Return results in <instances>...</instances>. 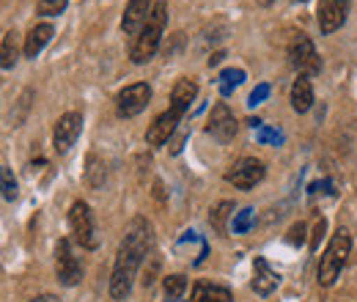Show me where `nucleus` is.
<instances>
[{
  "label": "nucleus",
  "instance_id": "1",
  "mask_svg": "<svg viewBox=\"0 0 357 302\" xmlns=\"http://www.w3.org/2000/svg\"><path fill=\"white\" fill-rule=\"evenodd\" d=\"M151 250V225L146 217H135L119 245L116 264H113V278H110V297L113 300H127L132 292L135 275L146 253Z\"/></svg>",
  "mask_w": 357,
  "mask_h": 302
},
{
  "label": "nucleus",
  "instance_id": "2",
  "mask_svg": "<svg viewBox=\"0 0 357 302\" xmlns=\"http://www.w3.org/2000/svg\"><path fill=\"white\" fill-rule=\"evenodd\" d=\"M195 96H198V83L190 80V77H181L176 86H174V93H171V107H168L165 113H160V116L154 119V124L149 127V132H146V143H149V146H162V143H168V137L176 132L181 116L187 113L190 102H195Z\"/></svg>",
  "mask_w": 357,
  "mask_h": 302
},
{
  "label": "nucleus",
  "instance_id": "3",
  "mask_svg": "<svg viewBox=\"0 0 357 302\" xmlns=\"http://www.w3.org/2000/svg\"><path fill=\"white\" fill-rule=\"evenodd\" d=\"M165 22H168V6L165 0H157L143 31L135 36L132 47H130V58L132 63H149L160 47V39H162V31H165Z\"/></svg>",
  "mask_w": 357,
  "mask_h": 302
},
{
  "label": "nucleus",
  "instance_id": "4",
  "mask_svg": "<svg viewBox=\"0 0 357 302\" xmlns=\"http://www.w3.org/2000/svg\"><path fill=\"white\" fill-rule=\"evenodd\" d=\"M349 250H352V236L347 228H338L324 250V256L319 261V269H316V280L319 286H333L344 269V264L349 259Z\"/></svg>",
  "mask_w": 357,
  "mask_h": 302
},
{
  "label": "nucleus",
  "instance_id": "5",
  "mask_svg": "<svg viewBox=\"0 0 357 302\" xmlns=\"http://www.w3.org/2000/svg\"><path fill=\"white\" fill-rule=\"evenodd\" d=\"M69 225L75 234V242L86 250H96L99 248V236H96V222H93V212L86 201H75L72 212H69Z\"/></svg>",
  "mask_w": 357,
  "mask_h": 302
},
{
  "label": "nucleus",
  "instance_id": "6",
  "mask_svg": "<svg viewBox=\"0 0 357 302\" xmlns=\"http://www.w3.org/2000/svg\"><path fill=\"white\" fill-rule=\"evenodd\" d=\"M264 163L261 160H256V157H242V160H236L228 171H225V181L228 184H234L236 190H253L261 179H264Z\"/></svg>",
  "mask_w": 357,
  "mask_h": 302
},
{
  "label": "nucleus",
  "instance_id": "7",
  "mask_svg": "<svg viewBox=\"0 0 357 302\" xmlns=\"http://www.w3.org/2000/svg\"><path fill=\"white\" fill-rule=\"evenodd\" d=\"M289 61H291V66L303 75V77H313V75H319L321 72V58H319V52H316V47L308 36H297L291 47H289Z\"/></svg>",
  "mask_w": 357,
  "mask_h": 302
},
{
  "label": "nucleus",
  "instance_id": "8",
  "mask_svg": "<svg viewBox=\"0 0 357 302\" xmlns=\"http://www.w3.org/2000/svg\"><path fill=\"white\" fill-rule=\"evenodd\" d=\"M55 275H58V283L63 286H77L83 280V266L75 259L69 239H58L55 245Z\"/></svg>",
  "mask_w": 357,
  "mask_h": 302
},
{
  "label": "nucleus",
  "instance_id": "9",
  "mask_svg": "<svg viewBox=\"0 0 357 302\" xmlns=\"http://www.w3.org/2000/svg\"><path fill=\"white\" fill-rule=\"evenodd\" d=\"M80 132H83V116L75 113V110H72V113H63V116L58 119L55 130H52V146H55V151H58V154H66V151L77 143Z\"/></svg>",
  "mask_w": 357,
  "mask_h": 302
},
{
  "label": "nucleus",
  "instance_id": "10",
  "mask_svg": "<svg viewBox=\"0 0 357 302\" xmlns=\"http://www.w3.org/2000/svg\"><path fill=\"white\" fill-rule=\"evenodd\" d=\"M149 99H151V86H149V83H135V86H127L119 91V96H116V110H119V116L132 119L140 110H146Z\"/></svg>",
  "mask_w": 357,
  "mask_h": 302
},
{
  "label": "nucleus",
  "instance_id": "11",
  "mask_svg": "<svg viewBox=\"0 0 357 302\" xmlns=\"http://www.w3.org/2000/svg\"><path fill=\"white\" fill-rule=\"evenodd\" d=\"M206 132H209L215 140H220V143H231V140H234V135H236V119H234V113L228 110L225 102H218V105L212 107Z\"/></svg>",
  "mask_w": 357,
  "mask_h": 302
},
{
  "label": "nucleus",
  "instance_id": "12",
  "mask_svg": "<svg viewBox=\"0 0 357 302\" xmlns=\"http://www.w3.org/2000/svg\"><path fill=\"white\" fill-rule=\"evenodd\" d=\"M347 6H349V0H319V31L324 36L327 33H335L344 25Z\"/></svg>",
  "mask_w": 357,
  "mask_h": 302
},
{
  "label": "nucleus",
  "instance_id": "13",
  "mask_svg": "<svg viewBox=\"0 0 357 302\" xmlns=\"http://www.w3.org/2000/svg\"><path fill=\"white\" fill-rule=\"evenodd\" d=\"M151 8H154L151 0H130L127 8H124V17H121V31H124L127 36H137V33L143 31V25H146Z\"/></svg>",
  "mask_w": 357,
  "mask_h": 302
},
{
  "label": "nucleus",
  "instance_id": "14",
  "mask_svg": "<svg viewBox=\"0 0 357 302\" xmlns=\"http://www.w3.org/2000/svg\"><path fill=\"white\" fill-rule=\"evenodd\" d=\"M278 283H280V275L269 266L267 259H256L253 261V292L259 294V297H267L272 294L275 289H278Z\"/></svg>",
  "mask_w": 357,
  "mask_h": 302
},
{
  "label": "nucleus",
  "instance_id": "15",
  "mask_svg": "<svg viewBox=\"0 0 357 302\" xmlns=\"http://www.w3.org/2000/svg\"><path fill=\"white\" fill-rule=\"evenodd\" d=\"M52 25L50 22H42V25H33L31 31H28V36H25V58H36L42 50H45V44L52 39Z\"/></svg>",
  "mask_w": 357,
  "mask_h": 302
},
{
  "label": "nucleus",
  "instance_id": "16",
  "mask_svg": "<svg viewBox=\"0 0 357 302\" xmlns=\"http://www.w3.org/2000/svg\"><path fill=\"white\" fill-rule=\"evenodd\" d=\"M313 105V86H311V77H297L294 86H291V107L297 113H308Z\"/></svg>",
  "mask_w": 357,
  "mask_h": 302
},
{
  "label": "nucleus",
  "instance_id": "17",
  "mask_svg": "<svg viewBox=\"0 0 357 302\" xmlns=\"http://www.w3.org/2000/svg\"><path fill=\"white\" fill-rule=\"evenodd\" d=\"M190 302H231V292L225 286H215V283H195L192 286V300Z\"/></svg>",
  "mask_w": 357,
  "mask_h": 302
},
{
  "label": "nucleus",
  "instance_id": "18",
  "mask_svg": "<svg viewBox=\"0 0 357 302\" xmlns=\"http://www.w3.org/2000/svg\"><path fill=\"white\" fill-rule=\"evenodd\" d=\"M0 58H3V61H0V63H3V69H11V66L17 63V31H6Z\"/></svg>",
  "mask_w": 357,
  "mask_h": 302
},
{
  "label": "nucleus",
  "instance_id": "19",
  "mask_svg": "<svg viewBox=\"0 0 357 302\" xmlns=\"http://www.w3.org/2000/svg\"><path fill=\"white\" fill-rule=\"evenodd\" d=\"M187 292V278L184 275H168L165 278V297L168 302H178Z\"/></svg>",
  "mask_w": 357,
  "mask_h": 302
},
{
  "label": "nucleus",
  "instance_id": "20",
  "mask_svg": "<svg viewBox=\"0 0 357 302\" xmlns=\"http://www.w3.org/2000/svg\"><path fill=\"white\" fill-rule=\"evenodd\" d=\"M228 217H234V204L231 201H223V204H218L215 209H212V225H215V231H220V234H225V220Z\"/></svg>",
  "mask_w": 357,
  "mask_h": 302
},
{
  "label": "nucleus",
  "instance_id": "21",
  "mask_svg": "<svg viewBox=\"0 0 357 302\" xmlns=\"http://www.w3.org/2000/svg\"><path fill=\"white\" fill-rule=\"evenodd\" d=\"M86 181L91 187H102L105 184V163H99L96 157H89V168H86Z\"/></svg>",
  "mask_w": 357,
  "mask_h": 302
},
{
  "label": "nucleus",
  "instance_id": "22",
  "mask_svg": "<svg viewBox=\"0 0 357 302\" xmlns=\"http://www.w3.org/2000/svg\"><path fill=\"white\" fill-rule=\"evenodd\" d=\"M242 80H245V72L242 69H225L223 75H220V91H223V96H228Z\"/></svg>",
  "mask_w": 357,
  "mask_h": 302
},
{
  "label": "nucleus",
  "instance_id": "23",
  "mask_svg": "<svg viewBox=\"0 0 357 302\" xmlns=\"http://www.w3.org/2000/svg\"><path fill=\"white\" fill-rule=\"evenodd\" d=\"M66 6H69V0H39V14H45V17H58V14L66 11Z\"/></svg>",
  "mask_w": 357,
  "mask_h": 302
},
{
  "label": "nucleus",
  "instance_id": "24",
  "mask_svg": "<svg viewBox=\"0 0 357 302\" xmlns=\"http://www.w3.org/2000/svg\"><path fill=\"white\" fill-rule=\"evenodd\" d=\"M3 198H6V201H14V198H17L14 173H11V168H6V165H3Z\"/></svg>",
  "mask_w": 357,
  "mask_h": 302
},
{
  "label": "nucleus",
  "instance_id": "25",
  "mask_svg": "<svg viewBox=\"0 0 357 302\" xmlns=\"http://www.w3.org/2000/svg\"><path fill=\"white\" fill-rule=\"evenodd\" d=\"M250 222H253V209H242V212H236L234 215V234H245L248 228H250Z\"/></svg>",
  "mask_w": 357,
  "mask_h": 302
},
{
  "label": "nucleus",
  "instance_id": "26",
  "mask_svg": "<svg viewBox=\"0 0 357 302\" xmlns=\"http://www.w3.org/2000/svg\"><path fill=\"white\" fill-rule=\"evenodd\" d=\"M289 242L291 245H303L305 242V225L303 222H297V225L289 228Z\"/></svg>",
  "mask_w": 357,
  "mask_h": 302
},
{
  "label": "nucleus",
  "instance_id": "27",
  "mask_svg": "<svg viewBox=\"0 0 357 302\" xmlns=\"http://www.w3.org/2000/svg\"><path fill=\"white\" fill-rule=\"evenodd\" d=\"M267 96H269V86H259L253 93H250V105H261Z\"/></svg>",
  "mask_w": 357,
  "mask_h": 302
},
{
  "label": "nucleus",
  "instance_id": "28",
  "mask_svg": "<svg viewBox=\"0 0 357 302\" xmlns=\"http://www.w3.org/2000/svg\"><path fill=\"white\" fill-rule=\"evenodd\" d=\"M324 231H327V220H324V217H321V220H316V231H313V250H316V248H319V239H321V234H324Z\"/></svg>",
  "mask_w": 357,
  "mask_h": 302
},
{
  "label": "nucleus",
  "instance_id": "29",
  "mask_svg": "<svg viewBox=\"0 0 357 302\" xmlns=\"http://www.w3.org/2000/svg\"><path fill=\"white\" fill-rule=\"evenodd\" d=\"M259 137H261V140H280V135H278V132H272V130H264Z\"/></svg>",
  "mask_w": 357,
  "mask_h": 302
},
{
  "label": "nucleus",
  "instance_id": "30",
  "mask_svg": "<svg viewBox=\"0 0 357 302\" xmlns=\"http://www.w3.org/2000/svg\"><path fill=\"white\" fill-rule=\"evenodd\" d=\"M31 302H61L58 297H52V294H42V297H33Z\"/></svg>",
  "mask_w": 357,
  "mask_h": 302
},
{
  "label": "nucleus",
  "instance_id": "31",
  "mask_svg": "<svg viewBox=\"0 0 357 302\" xmlns=\"http://www.w3.org/2000/svg\"><path fill=\"white\" fill-rule=\"evenodd\" d=\"M223 58H225V52H215V55L209 58V66H218V63H220Z\"/></svg>",
  "mask_w": 357,
  "mask_h": 302
},
{
  "label": "nucleus",
  "instance_id": "32",
  "mask_svg": "<svg viewBox=\"0 0 357 302\" xmlns=\"http://www.w3.org/2000/svg\"><path fill=\"white\" fill-rule=\"evenodd\" d=\"M259 3H261V6H269V3H272V0H259Z\"/></svg>",
  "mask_w": 357,
  "mask_h": 302
}]
</instances>
